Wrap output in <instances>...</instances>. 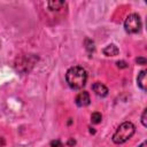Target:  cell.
<instances>
[{"label": "cell", "mask_w": 147, "mask_h": 147, "mask_svg": "<svg viewBox=\"0 0 147 147\" xmlns=\"http://www.w3.org/2000/svg\"><path fill=\"white\" fill-rule=\"evenodd\" d=\"M124 29L127 33H137L141 29V20L138 14H130L125 22H124Z\"/></svg>", "instance_id": "cell-3"}, {"label": "cell", "mask_w": 147, "mask_h": 147, "mask_svg": "<svg viewBox=\"0 0 147 147\" xmlns=\"http://www.w3.org/2000/svg\"><path fill=\"white\" fill-rule=\"evenodd\" d=\"M102 53H103L105 55H107V56H116V55L119 53V51H118V48H117L116 45L109 44V45H107V46L102 49Z\"/></svg>", "instance_id": "cell-6"}, {"label": "cell", "mask_w": 147, "mask_h": 147, "mask_svg": "<svg viewBox=\"0 0 147 147\" xmlns=\"http://www.w3.org/2000/svg\"><path fill=\"white\" fill-rule=\"evenodd\" d=\"M116 64H117L118 68H126L127 67V63L125 61H117Z\"/></svg>", "instance_id": "cell-13"}, {"label": "cell", "mask_w": 147, "mask_h": 147, "mask_svg": "<svg viewBox=\"0 0 147 147\" xmlns=\"http://www.w3.org/2000/svg\"><path fill=\"white\" fill-rule=\"evenodd\" d=\"M65 80L72 90H79L86 84L87 80L86 70L79 65L71 67L70 69H68L65 74Z\"/></svg>", "instance_id": "cell-1"}, {"label": "cell", "mask_w": 147, "mask_h": 147, "mask_svg": "<svg viewBox=\"0 0 147 147\" xmlns=\"http://www.w3.org/2000/svg\"><path fill=\"white\" fill-rule=\"evenodd\" d=\"M136 61H137V63H138V64H146V62H147L145 57H137V60H136Z\"/></svg>", "instance_id": "cell-14"}, {"label": "cell", "mask_w": 147, "mask_h": 147, "mask_svg": "<svg viewBox=\"0 0 147 147\" xmlns=\"http://www.w3.org/2000/svg\"><path fill=\"white\" fill-rule=\"evenodd\" d=\"M85 48H86V51L91 54V53H93V51H94V42H93V40H91L90 38H86L85 39Z\"/></svg>", "instance_id": "cell-9"}, {"label": "cell", "mask_w": 147, "mask_h": 147, "mask_svg": "<svg viewBox=\"0 0 147 147\" xmlns=\"http://www.w3.org/2000/svg\"><path fill=\"white\" fill-rule=\"evenodd\" d=\"M68 145H75V140H72V139H70V140L68 141Z\"/></svg>", "instance_id": "cell-15"}, {"label": "cell", "mask_w": 147, "mask_h": 147, "mask_svg": "<svg viewBox=\"0 0 147 147\" xmlns=\"http://www.w3.org/2000/svg\"><path fill=\"white\" fill-rule=\"evenodd\" d=\"M146 115H147V109H144L142 115H141V123L144 126H147V119H146Z\"/></svg>", "instance_id": "cell-11"}, {"label": "cell", "mask_w": 147, "mask_h": 147, "mask_svg": "<svg viewBox=\"0 0 147 147\" xmlns=\"http://www.w3.org/2000/svg\"><path fill=\"white\" fill-rule=\"evenodd\" d=\"M139 147H146V141H144V142H142V144H141Z\"/></svg>", "instance_id": "cell-16"}, {"label": "cell", "mask_w": 147, "mask_h": 147, "mask_svg": "<svg viewBox=\"0 0 147 147\" xmlns=\"http://www.w3.org/2000/svg\"><path fill=\"white\" fill-rule=\"evenodd\" d=\"M47 5H48L51 10H59L65 5V2H63V1H49Z\"/></svg>", "instance_id": "cell-8"}, {"label": "cell", "mask_w": 147, "mask_h": 147, "mask_svg": "<svg viewBox=\"0 0 147 147\" xmlns=\"http://www.w3.org/2000/svg\"><path fill=\"white\" fill-rule=\"evenodd\" d=\"M92 88H93V92H94L98 96L103 98V96H106V95L108 94V88H107V86H105V85L101 84L100 82H95V83L93 84Z\"/></svg>", "instance_id": "cell-5"}, {"label": "cell", "mask_w": 147, "mask_h": 147, "mask_svg": "<svg viewBox=\"0 0 147 147\" xmlns=\"http://www.w3.org/2000/svg\"><path fill=\"white\" fill-rule=\"evenodd\" d=\"M51 146H52V147H62V144H61L60 140H53V141L51 142Z\"/></svg>", "instance_id": "cell-12"}, {"label": "cell", "mask_w": 147, "mask_h": 147, "mask_svg": "<svg viewBox=\"0 0 147 147\" xmlns=\"http://www.w3.org/2000/svg\"><path fill=\"white\" fill-rule=\"evenodd\" d=\"M101 119H102V115L100 113H98V111H95V113H93L91 115V121L94 124H99L101 122Z\"/></svg>", "instance_id": "cell-10"}, {"label": "cell", "mask_w": 147, "mask_h": 147, "mask_svg": "<svg viewBox=\"0 0 147 147\" xmlns=\"http://www.w3.org/2000/svg\"><path fill=\"white\" fill-rule=\"evenodd\" d=\"M146 70H141L140 74L138 75V78H137V83H138V86L141 88V90H146V85H147V80H146Z\"/></svg>", "instance_id": "cell-7"}, {"label": "cell", "mask_w": 147, "mask_h": 147, "mask_svg": "<svg viewBox=\"0 0 147 147\" xmlns=\"http://www.w3.org/2000/svg\"><path fill=\"white\" fill-rule=\"evenodd\" d=\"M134 131L136 127L131 122H124L117 127V130L113 134V141L115 144H123L133 136Z\"/></svg>", "instance_id": "cell-2"}, {"label": "cell", "mask_w": 147, "mask_h": 147, "mask_svg": "<svg viewBox=\"0 0 147 147\" xmlns=\"http://www.w3.org/2000/svg\"><path fill=\"white\" fill-rule=\"evenodd\" d=\"M62 147H63V146H62Z\"/></svg>", "instance_id": "cell-17"}, {"label": "cell", "mask_w": 147, "mask_h": 147, "mask_svg": "<svg viewBox=\"0 0 147 147\" xmlns=\"http://www.w3.org/2000/svg\"><path fill=\"white\" fill-rule=\"evenodd\" d=\"M75 102H76V105L78 107H85V106H87L90 103V94H88V92L83 91V92L78 93L77 96H76V99H75Z\"/></svg>", "instance_id": "cell-4"}]
</instances>
